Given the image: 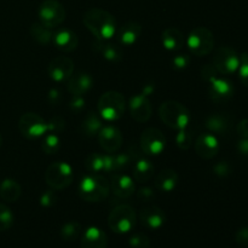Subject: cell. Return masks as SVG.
Returning <instances> with one entry per match:
<instances>
[{
    "mask_svg": "<svg viewBox=\"0 0 248 248\" xmlns=\"http://www.w3.org/2000/svg\"><path fill=\"white\" fill-rule=\"evenodd\" d=\"M131 156L126 153L123 154H116L114 155V165H115V172H119L120 170L126 169L130 165Z\"/></svg>",
    "mask_w": 248,
    "mask_h": 248,
    "instance_id": "40",
    "label": "cell"
},
{
    "mask_svg": "<svg viewBox=\"0 0 248 248\" xmlns=\"http://www.w3.org/2000/svg\"><path fill=\"white\" fill-rule=\"evenodd\" d=\"M166 138L159 128L150 127L143 131L140 136V148L147 155H159L164 152Z\"/></svg>",
    "mask_w": 248,
    "mask_h": 248,
    "instance_id": "11",
    "label": "cell"
},
{
    "mask_svg": "<svg viewBox=\"0 0 248 248\" xmlns=\"http://www.w3.org/2000/svg\"><path fill=\"white\" fill-rule=\"evenodd\" d=\"M85 166L90 173H101L104 172V155L99 153H91L85 160Z\"/></svg>",
    "mask_w": 248,
    "mask_h": 248,
    "instance_id": "31",
    "label": "cell"
},
{
    "mask_svg": "<svg viewBox=\"0 0 248 248\" xmlns=\"http://www.w3.org/2000/svg\"><path fill=\"white\" fill-rule=\"evenodd\" d=\"M73 169L69 164L63 161H57L51 164L46 169L45 181L48 186L53 190H63L68 188L73 182Z\"/></svg>",
    "mask_w": 248,
    "mask_h": 248,
    "instance_id": "6",
    "label": "cell"
},
{
    "mask_svg": "<svg viewBox=\"0 0 248 248\" xmlns=\"http://www.w3.org/2000/svg\"><path fill=\"white\" fill-rule=\"evenodd\" d=\"M18 130L28 140H35L47 131V123L38 114L26 113L19 119Z\"/></svg>",
    "mask_w": 248,
    "mask_h": 248,
    "instance_id": "10",
    "label": "cell"
},
{
    "mask_svg": "<svg viewBox=\"0 0 248 248\" xmlns=\"http://www.w3.org/2000/svg\"><path fill=\"white\" fill-rule=\"evenodd\" d=\"M111 190L114 195L120 199H127L135 193V183L130 176L115 173L111 177Z\"/></svg>",
    "mask_w": 248,
    "mask_h": 248,
    "instance_id": "19",
    "label": "cell"
},
{
    "mask_svg": "<svg viewBox=\"0 0 248 248\" xmlns=\"http://www.w3.org/2000/svg\"><path fill=\"white\" fill-rule=\"evenodd\" d=\"M240 65V56L232 48L223 46L213 56V67L223 75L234 74Z\"/></svg>",
    "mask_w": 248,
    "mask_h": 248,
    "instance_id": "9",
    "label": "cell"
},
{
    "mask_svg": "<svg viewBox=\"0 0 248 248\" xmlns=\"http://www.w3.org/2000/svg\"><path fill=\"white\" fill-rule=\"evenodd\" d=\"M57 202V196H56L53 190H46L43 195L40 196V205L43 207H51Z\"/></svg>",
    "mask_w": 248,
    "mask_h": 248,
    "instance_id": "42",
    "label": "cell"
},
{
    "mask_svg": "<svg viewBox=\"0 0 248 248\" xmlns=\"http://www.w3.org/2000/svg\"><path fill=\"white\" fill-rule=\"evenodd\" d=\"M131 248H149L150 241L148 236L143 234H135L128 240Z\"/></svg>",
    "mask_w": 248,
    "mask_h": 248,
    "instance_id": "37",
    "label": "cell"
},
{
    "mask_svg": "<svg viewBox=\"0 0 248 248\" xmlns=\"http://www.w3.org/2000/svg\"><path fill=\"white\" fill-rule=\"evenodd\" d=\"M29 31H31V35L33 36L34 40L43 44V45L51 43V40H52L53 33L51 31V28H47V27H45L41 23L31 24Z\"/></svg>",
    "mask_w": 248,
    "mask_h": 248,
    "instance_id": "30",
    "label": "cell"
},
{
    "mask_svg": "<svg viewBox=\"0 0 248 248\" xmlns=\"http://www.w3.org/2000/svg\"><path fill=\"white\" fill-rule=\"evenodd\" d=\"M239 70V78L242 84L248 87V53L245 52L240 56V65L237 68Z\"/></svg>",
    "mask_w": 248,
    "mask_h": 248,
    "instance_id": "36",
    "label": "cell"
},
{
    "mask_svg": "<svg viewBox=\"0 0 248 248\" xmlns=\"http://www.w3.org/2000/svg\"><path fill=\"white\" fill-rule=\"evenodd\" d=\"M189 51L195 56H206L211 53L215 46L212 31L206 27H198L189 33L186 39Z\"/></svg>",
    "mask_w": 248,
    "mask_h": 248,
    "instance_id": "7",
    "label": "cell"
},
{
    "mask_svg": "<svg viewBox=\"0 0 248 248\" xmlns=\"http://www.w3.org/2000/svg\"><path fill=\"white\" fill-rule=\"evenodd\" d=\"M38 15L41 24L55 28L65 19V9L57 0H44L39 6Z\"/></svg>",
    "mask_w": 248,
    "mask_h": 248,
    "instance_id": "8",
    "label": "cell"
},
{
    "mask_svg": "<svg viewBox=\"0 0 248 248\" xmlns=\"http://www.w3.org/2000/svg\"><path fill=\"white\" fill-rule=\"evenodd\" d=\"M236 242L241 246H248V227H244L236 232Z\"/></svg>",
    "mask_w": 248,
    "mask_h": 248,
    "instance_id": "45",
    "label": "cell"
},
{
    "mask_svg": "<svg viewBox=\"0 0 248 248\" xmlns=\"http://www.w3.org/2000/svg\"><path fill=\"white\" fill-rule=\"evenodd\" d=\"M178 183V173L172 169H165L156 174L154 186L157 190L164 193H171Z\"/></svg>",
    "mask_w": 248,
    "mask_h": 248,
    "instance_id": "22",
    "label": "cell"
},
{
    "mask_svg": "<svg viewBox=\"0 0 248 248\" xmlns=\"http://www.w3.org/2000/svg\"><path fill=\"white\" fill-rule=\"evenodd\" d=\"M1 144H2V137L1 135H0V147H1Z\"/></svg>",
    "mask_w": 248,
    "mask_h": 248,
    "instance_id": "49",
    "label": "cell"
},
{
    "mask_svg": "<svg viewBox=\"0 0 248 248\" xmlns=\"http://www.w3.org/2000/svg\"><path fill=\"white\" fill-rule=\"evenodd\" d=\"M52 41L56 47L62 52H73L78 47V35L68 28H61L53 34Z\"/></svg>",
    "mask_w": 248,
    "mask_h": 248,
    "instance_id": "18",
    "label": "cell"
},
{
    "mask_svg": "<svg viewBox=\"0 0 248 248\" xmlns=\"http://www.w3.org/2000/svg\"><path fill=\"white\" fill-rule=\"evenodd\" d=\"M142 26L138 22H127L124 24L118 33V40L123 46H131L138 40L142 34Z\"/></svg>",
    "mask_w": 248,
    "mask_h": 248,
    "instance_id": "23",
    "label": "cell"
},
{
    "mask_svg": "<svg viewBox=\"0 0 248 248\" xmlns=\"http://www.w3.org/2000/svg\"><path fill=\"white\" fill-rule=\"evenodd\" d=\"M207 81L210 82V96L212 101L217 102V103H223V102L229 101L234 96L235 89L229 80L215 75V77L210 78Z\"/></svg>",
    "mask_w": 248,
    "mask_h": 248,
    "instance_id": "13",
    "label": "cell"
},
{
    "mask_svg": "<svg viewBox=\"0 0 248 248\" xmlns=\"http://www.w3.org/2000/svg\"><path fill=\"white\" fill-rule=\"evenodd\" d=\"M126 108L125 97L116 91H108L98 101V113L106 121H116L124 115Z\"/></svg>",
    "mask_w": 248,
    "mask_h": 248,
    "instance_id": "4",
    "label": "cell"
},
{
    "mask_svg": "<svg viewBox=\"0 0 248 248\" xmlns=\"http://www.w3.org/2000/svg\"><path fill=\"white\" fill-rule=\"evenodd\" d=\"M138 200L142 201V202H148L152 199L155 198V193L152 188H148V186H144V188H140L137 193Z\"/></svg>",
    "mask_w": 248,
    "mask_h": 248,
    "instance_id": "43",
    "label": "cell"
},
{
    "mask_svg": "<svg viewBox=\"0 0 248 248\" xmlns=\"http://www.w3.org/2000/svg\"><path fill=\"white\" fill-rule=\"evenodd\" d=\"M162 45L169 51H179L184 45L183 33L176 27H170L162 31Z\"/></svg>",
    "mask_w": 248,
    "mask_h": 248,
    "instance_id": "24",
    "label": "cell"
},
{
    "mask_svg": "<svg viewBox=\"0 0 248 248\" xmlns=\"http://www.w3.org/2000/svg\"><path fill=\"white\" fill-rule=\"evenodd\" d=\"M102 127H103V125H102V118L98 114L92 113V111L87 114L81 125L82 132L86 136H89V137H93V136L98 135Z\"/></svg>",
    "mask_w": 248,
    "mask_h": 248,
    "instance_id": "29",
    "label": "cell"
},
{
    "mask_svg": "<svg viewBox=\"0 0 248 248\" xmlns=\"http://www.w3.org/2000/svg\"><path fill=\"white\" fill-rule=\"evenodd\" d=\"M154 174V165L148 159H140L133 165V178L140 183H145Z\"/></svg>",
    "mask_w": 248,
    "mask_h": 248,
    "instance_id": "26",
    "label": "cell"
},
{
    "mask_svg": "<svg viewBox=\"0 0 248 248\" xmlns=\"http://www.w3.org/2000/svg\"><path fill=\"white\" fill-rule=\"evenodd\" d=\"M110 191L108 179L99 174H87L79 184V195L87 202H101Z\"/></svg>",
    "mask_w": 248,
    "mask_h": 248,
    "instance_id": "2",
    "label": "cell"
},
{
    "mask_svg": "<svg viewBox=\"0 0 248 248\" xmlns=\"http://www.w3.org/2000/svg\"><path fill=\"white\" fill-rule=\"evenodd\" d=\"M107 235L97 227L87 228L81 237V248H106Z\"/></svg>",
    "mask_w": 248,
    "mask_h": 248,
    "instance_id": "21",
    "label": "cell"
},
{
    "mask_svg": "<svg viewBox=\"0 0 248 248\" xmlns=\"http://www.w3.org/2000/svg\"><path fill=\"white\" fill-rule=\"evenodd\" d=\"M84 23L98 40L106 41L115 35V17L106 10L96 7L87 10L84 15Z\"/></svg>",
    "mask_w": 248,
    "mask_h": 248,
    "instance_id": "1",
    "label": "cell"
},
{
    "mask_svg": "<svg viewBox=\"0 0 248 248\" xmlns=\"http://www.w3.org/2000/svg\"><path fill=\"white\" fill-rule=\"evenodd\" d=\"M189 63H190V56L186 55V53H181V55H177L172 58V67L177 70L186 69Z\"/></svg>",
    "mask_w": 248,
    "mask_h": 248,
    "instance_id": "38",
    "label": "cell"
},
{
    "mask_svg": "<svg viewBox=\"0 0 248 248\" xmlns=\"http://www.w3.org/2000/svg\"><path fill=\"white\" fill-rule=\"evenodd\" d=\"M159 114L164 124L174 130L188 127L190 123V113L186 106L176 101H167L159 108Z\"/></svg>",
    "mask_w": 248,
    "mask_h": 248,
    "instance_id": "3",
    "label": "cell"
},
{
    "mask_svg": "<svg viewBox=\"0 0 248 248\" xmlns=\"http://www.w3.org/2000/svg\"><path fill=\"white\" fill-rule=\"evenodd\" d=\"M22 194L21 186L18 182L14 181L11 178L4 179L0 184V196L4 201L7 202H15L19 199Z\"/></svg>",
    "mask_w": 248,
    "mask_h": 248,
    "instance_id": "25",
    "label": "cell"
},
{
    "mask_svg": "<svg viewBox=\"0 0 248 248\" xmlns=\"http://www.w3.org/2000/svg\"><path fill=\"white\" fill-rule=\"evenodd\" d=\"M236 131L241 138H248V119H244L237 124Z\"/></svg>",
    "mask_w": 248,
    "mask_h": 248,
    "instance_id": "46",
    "label": "cell"
},
{
    "mask_svg": "<svg viewBox=\"0 0 248 248\" xmlns=\"http://www.w3.org/2000/svg\"><path fill=\"white\" fill-rule=\"evenodd\" d=\"M137 216L135 210L128 205L116 206L108 217L109 228L116 234H126L135 228Z\"/></svg>",
    "mask_w": 248,
    "mask_h": 248,
    "instance_id": "5",
    "label": "cell"
},
{
    "mask_svg": "<svg viewBox=\"0 0 248 248\" xmlns=\"http://www.w3.org/2000/svg\"><path fill=\"white\" fill-rule=\"evenodd\" d=\"M130 113L137 123H147L149 120L152 116V104L147 94L140 92L131 97Z\"/></svg>",
    "mask_w": 248,
    "mask_h": 248,
    "instance_id": "15",
    "label": "cell"
},
{
    "mask_svg": "<svg viewBox=\"0 0 248 248\" xmlns=\"http://www.w3.org/2000/svg\"><path fill=\"white\" fill-rule=\"evenodd\" d=\"M98 142L107 153H115L123 145V135L115 126H103L98 133Z\"/></svg>",
    "mask_w": 248,
    "mask_h": 248,
    "instance_id": "14",
    "label": "cell"
},
{
    "mask_svg": "<svg viewBox=\"0 0 248 248\" xmlns=\"http://www.w3.org/2000/svg\"><path fill=\"white\" fill-rule=\"evenodd\" d=\"M12 223H14V215L11 210L4 203H0V232L9 230Z\"/></svg>",
    "mask_w": 248,
    "mask_h": 248,
    "instance_id": "35",
    "label": "cell"
},
{
    "mask_svg": "<svg viewBox=\"0 0 248 248\" xmlns=\"http://www.w3.org/2000/svg\"><path fill=\"white\" fill-rule=\"evenodd\" d=\"M196 154L201 159L210 160L217 156L219 152V142L213 133H202L198 137L195 142Z\"/></svg>",
    "mask_w": 248,
    "mask_h": 248,
    "instance_id": "16",
    "label": "cell"
},
{
    "mask_svg": "<svg viewBox=\"0 0 248 248\" xmlns=\"http://www.w3.org/2000/svg\"><path fill=\"white\" fill-rule=\"evenodd\" d=\"M81 232V224L78 222H68L61 228V237L64 241H74Z\"/></svg>",
    "mask_w": 248,
    "mask_h": 248,
    "instance_id": "32",
    "label": "cell"
},
{
    "mask_svg": "<svg viewBox=\"0 0 248 248\" xmlns=\"http://www.w3.org/2000/svg\"><path fill=\"white\" fill-rule=\"evenodd\" d=\"M60 97H61L60 91L56 89H53V90H51L50 93H48V101H50L52 104H55V103L57 104L58 101H60Z\"/></svg>",
    "mask_w": 248,
    "mask_h": 248,
    "instance_id": "48",
    "label": "cell"
},
{
    "mask_svg": "<svg viewBox=\"0 0 248 248\" xmlns=\"http://www.w3.org/2000/svg\"><path fill=\"white\" fill-rule=\"evenodd\" d=\"M60 137L56 133H50L44 138L43 143H41V149L46 154H55L58 149H60Z\"/></svg>",
    "mask_w": 248,
    "mask_h": 248,
    "instance_id": "34",
    "label": "cell"
},
{
    "mask_svg": "<svg viewBox=\"0 0 248 248\" xmlns=\"http://www.w3.org/2000/svg\"><path fill=\"white\" fill-rule=\"evenodd\" d=\"M94 46H96V50L109 62H119L123 58V51H121L120 46L115 45V44L98 40Z\"/></svg>",
    "mask_w": 248,
    "mask_h": 248,
    "instance_id": "27",
    "label": "cell"
},
{
    "mask_svg": "<svg viewBox=\"0 0 248 248\" xmlns=\"http://www.w3.org/2000/svg\"><path fill=\"white\" fill-rule=\"evenodd\" d=\"M140 219L142 224L149 229H160L166 222V215L157 206H148L142 208L140 213Z\"/></svg>",
    "mask_w": 248,
    "mask_h": 248,
    "instance_id": "17",
    "label": "cell"
},
{
    "mask_svg": "<svg viewBox=\"0 0 248 248\" xmlns=\"http://www.w3.org/2000/svg\"><path fill=\"white\" fill-rule=\"evenodd\" d=\"M47 72L53 81L63 82L65 80H69L70 77L73 75L74 63L69 57H65V56L56 57L48 64Z\"/></svg>",
    "mask_w": 248,
    "mask_h": 248,
    "instance_id": "12",
    "label": "cell"
},
{
    "mask_svg": "<svg viewBox=\"0 0 248 248\" xmlns=\"http://www.w3.org/2000/svg\"><path fill=\"white\" fill-rule=\"evenodd\" d=\"M237 150L240 154L248 156V138H241V140L237 143Z\"/></svg>",
    "mask_w": 248,
    "mask_h": 248,
    "instance_id": "47",
    "label": "cell"
},
{
    "mask_svg": "<svg viewBox=\"0 0 248 248\" xmlns=\"http://www.w3.org/2000/svg\"><path fill=\"white\" fill-rule=\"evenodd\" d=\"M65 128V121L63 120L60 116H56V118H52L47 123V131H51L52 133H61L63 132Z\"/></svg>",
    "mask_w": 248,
    "mask_h": 248,
    "instance_id": "39",
    "label": "cell"
},
{
    "mask_svg": "<svg viewBox=\"0 0 248 248\" xmlns=\"http://www.w3.org/2000/svg\"><path fill=\"white\" fill-rule=\"evenodd\" d=\"M230 171H232V169H230L229 164L225 161H220L219 164H217L215 167H213V172H215V174H217V176L219 177L229 176Z\"/></svg>",
    "mask_w": 248,
    "mask_h": 248,
    "instance_id": "44",
    "label": "cell"
},
{
    "mask_svg": "<svg viewBox=\"0 0 248 248\" xmlns=\"http://www.w3.org/2000/svg\"><path fill=\"white\" fill-rule=\"evenodd\" d=\"M205 126L208 131L217 135H223L229 130L230 121L228 116L222 115V114H213L210 115L205 121Z\"/></svg>",
    "mask_w": 248,
    "mask_h": 248,
    "instance_id": "28",
    "label": "cell"
},
{
    "mask_svg": "<svg viewBox=\"0 0 248 248\" xmlns=\"http://www.w3.org/2000/svg\"><path fill=\"white\" fill-rule=\"evenodd\" d=\"M85 106H86V99L84 98V96H73L69 103V108L73 113H80L84 110Z\"/></svg>",
    "mask_w": 248,
    "mask_h": 248,
    "instance_id": "41",
    "label": "cell"
},
{
    "mask_svg": "<svg viewBox=\"0 0 248 248\" xmlns=\"http://www.w3.org/2000/svg\"><path fill=\"white\" fill-rule=\"evenodd\" d=\"M176 144L179 149L188 150L193 144V131L189 130L188 127L178 130L176 136Z\"/></svg>",
    "mask_w": 248,
    "mask_h": 248,
    "instance_id": "33",
    "label": "cell"
},
{
    "mask_svg": "<svg viewBox=\"0 0 248 248\" xmlns=\"http://www.w3.org/2000/svg\"><path fill=\"white\" fill-rule=\"evenodd\" d=\"M93 85V78L87 73H78L72 75L68 82V91L73 96H84Z\"/></svg>",
    "mask_w": 248,
    "mask_h": 248,
    "instance_id": "20",
    "label": "cell"
}]
</instances>
